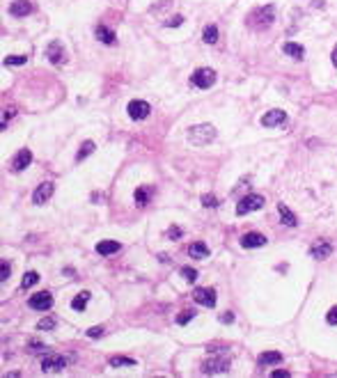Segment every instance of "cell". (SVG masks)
Returning <instances> with one entry per match:
<instances>
[{
	"label": "cell",
	"mask_w": 337,
	"mask_h": 378,
	"mask_svg": "<svg viewBox=\"0 0 337 378\" xmlns=\"http://www.w3.org/2000/svg\"><path fill=\"white\" fill-rule=\"evenodd\" d=\"M289 117L285 110H269V113L262 117V126H266V128H273V126H282L287 124Z\"/></svg>",
	"instance_id": "obj_7"
},
{
	"label": "cell",
	"mask_w": 337,
	"mask_h": 378,
	"mask_svg": "<svg viewBox=\"0 0 337 378\" xmlns=\"http://www.w3.org/2000/svg\"><path fill=\"white\" fill-rule=\"evenodd\" d=\"M225 372H230V358L227 355L213 358L204 365V374H225Z\"/></svg>",
	"instance_id": "obj_8"
},
{
	"label": "cell",
	"mask_w": 337,
	"mask_h": 378,
	"mask_svg": "<svg viewBox=\"0 0 337 378\" xmlns=\"http://www.w3.org/2000/svg\"><path fill=\"white\" fill-rule=\"evenodd\" d=\"M90 296H92L90 291H81V294H78V296H76L74 300H71V307H74L76 312H83V309L88 307V300H90Z\"/></svg>",
	"instance_id": "obj_22"
},
{
	"label": "cell",
	"mask_w": 337,
	"mask_h": 378,
	"mask_svg": "<svg viewBox=\"0 0 337 378\" xmlns=\"http://www.w3.org/2000/svg\"><path fill=\"white\" fill-rule=\"evenodd\" d=\"M333 64H335V67H337V46H335V48H333Z\"/></svg>",
	"instance_id": "obj_43"
},
{
	"label": "cell",
	"mask_w": 337,
	"mask_h": 378,
	"mask_svg": "<svg viewBox=\"0 0 337 378\" xmlns=\"http://www.w3.org/2000/svg\"><path fill=\"white\" fill-rule=\"evenodd\" d=\"M9 271H12V268H9V264H7V261H2V271H0V280H2V282H7Z\"/></svg>",
	"instance_id": "obj_38"
},
{
	"label": "cell",
	"mask_w": 337,
	"mask_h": 378,
	"mask_svg": "<svg viewBox=\"0 0 337 378\" xmlns=\"http://www.w3.org/2000/svg\"><path fill=\"white\" fill-rule=\"evenodd\" d=\"M69 362V358L60 355V353H46L44 358H42V372H60L64 369Z\"/></svg>",
	"instance_id": "obj_4"
},
{
	"label": "cell",
	"mask_w": 337,
	"mask_h": 378,
	"mask_svg": "<svg viewBox=\"0 0 337 378\" xmlns=\"http://www.w3.org/2000/svg\"><path fill=\"white\" fill-rule=\"evenodd\" d=\"M216 138V128L211 124H200V126H193L191 131H188V140L197 147H204L209 145L211 140Z\"/></svg>",
	"instance_id": "obj_2"
},
{
	"label": "cell",
	"mask_w": 337,
	"mask_h": 378,
	"mask_svg": "<svg viewBox=\"0 0 337 378\" xmlns=\"http://www.w3.org/2000/svg\"><path fill=\"white\" fill-rule=\"evenodd\" d=\"M30 12H32V5L28 2V0H14L12 5H9V14H12V16H16V19L28 16Z\"/></svg>",
	"instance_id": "obj_14"
},
{
	"label": "cell",
	"mask_w": 337,
	"mask_h": 378,
	"mask_svg": "<svg viewBox=\"0 0 337 378\" xmlns=\"http://www.w3.org/2000/svg\"><path fill=\"white\" fill-rule=\"evenodd\" d=\"M193 316H195V312H193V309H184V312H181V314L177 316V323H179V326H186V323L191 321Z\"/></svg>",
	"instance_id": "obj_32"
},
{
	"label": "cell",
	"mask_w": 337,
	"mask_h": 378,
	"mask_svg": "<svg viewBox=\"0 0 337 378\" xmlns=\"http://www.w3.org/2000/svg\"><path fill=\"white\" fill-rule=\"evenodd\" d=\"M57 326V321H55V316H46V319H42L39 321V330H53V328Z\"/></svg>",
	"instance_id": "obj_30"
},
{
	"label": "cell",
	"mask_w": 337,
	"mask_h": 378,
	"mask_svg": "<svg viewBox=\"0 0 337 378\" xmlns=\"http://www.w3.org/2000/svg\"><path fill=\"white\" fill-rule=\"evenodd\" d=\"M28 62V55H12V57H5V64L7 67H19V64H25Z\"/></svg>",
	"instance_id": "obj_29"
},
{
	"label": "cell",
	"mask_w": 337,
	"mask_h": 378,
	"mask_svg": "<svg viewBox=\"0 0 337 378\" xmlns=\"http://www.w3.org/2000/svg\"><path fill=\"white\" fill-rule=\"evenodd\" d=\"M220 321H223V323H232V321H234V314H232V312H230V314H220Z\"/></svg>",
	"instance_id": "obj_41"
},
{
	"label": "cell",
	"mask_w": 337,
	"mask_h": 378,
	"mask_svg": "<svg viewBox=\"0 0 337 378\" xmlns=\"http://www.w3.org/2000/svg\"><path fill=\"white\" fill-rule=\"evenodd\" d=\"M101 335H103V328L101 326H94L88 330V337H101Z\"/></svg>",
	"instance_id": "obj_39"
},
{
	"label": "cell",
	"mask_w": 337,
	"mask_h": 378,
	"mask_svg": "<svg viewBox=\"0 0 337 378\" xmlns=\"http://www.w3.org/2000/svg\"><path fill=\"white\" fill-rule=\"evenodd\" d=\"M92 151H94V142H92V140H85V142L81 145V149H78V154H76V161H83V158H88Z\"/></svg>",
	"instance_id": "obj_26"
},
{
	"label": "cell",
	"mask_w": 337,
	"mask_h": 378,
	"mask_svg": "<svg viewBox=\"0 0 337 378\" xmlns=\"http://www.w3.org/2000/svg\"><path fill=\"white\" fill-rule=\"evenodd\" d=\"M188 254L195 259H206L209 257V248L204 246V243H193V246L188 248Z\"/></svg>",
	"instance_id": "obj_23"
},
{
	"label": "cell",
	"mask_w": 337,
	"mask_h": 378,
	"mask_svg": "<svg viewBox=\"0 0 337 378\" xmlns=\"http://www.w3.org/2000/svg\"><path fill=\"white\" fill-rule=\"evenodd\" d=\"M30 163H32V151L30 149H21L19 154L12 158V170L14 172H21V170H25Z\"/></svg>",
	"instance_id": "obj_11"
},
{
	"label": "cell",
	"mask_w": 337,
	"mask_h": 378,
	"mask_svg": "<svg viewBox=\"0 0 337 378\" xmlns=\"http://www.w3.org/2000/svg\"><path fill=\"white\" fill-rule=\"evenodd\" d=\"M110 367H136V360L124 358V355H115V358H110Z\"/></svg>",
	"instance_id": "obj_28"
},
{
	"label": "cell",
	"mask_w": 337,
	"mask_h": 378,
	"mask_svg": "<svg viewBox=\"0 0 337 378\" xmlns=\"http://www.w3.org/2000/svg\"><path fill=\"white\" fill-rule=\"evenodd\" d=\"M28 305H30L32 309H50L53 307V296H50L48 291H42V294H35V296L28 300Z\"/></svg>",
	"instance_id": "obj_9"
},
{
	"label": "cell",
	"mask_w": 337,
	"mask_h": 378,
	"mask_svg": "<svg viewBox=\"0 0 337 378\" xmlns=\"http://www.w3.org/2000/svg\"><path fill=\"white\" fill-rule=\"evenodd\" d=\"M96 39L103 42V44H108V46H112L117 42V35H115V30L106 28V25H99V28H96Z\"/></svg>",
	"instance_id": "obj_17"
},
{
	"label": "cell",
	"mask_w": 337,
	"mask_h": 378,
	"mask_svg": "<svg viewBox=\"0 0 337 378\" xmlns=\"http://www.w3.org/2000/svg\"><path fill=\"white\" fill-rule=\"evenodd\" d=\"M53 190H55V186L50 181L39 183L37 190H35V195H32V202H35V204H46V202L50 200V195H53Z\"/></svg>",
	"instance_id": "obj_10"
},
{
	"label": "cell",
	"mask_w": 337,
	"mask_h": 378,
	"mask_svg": "<svg viewBox=\"0 0 337 378\" xmlns=\"http://www.w3.org/2000/svg\"><path fill=\"white\" fill-rule=\"evenodd\" d=\"M179 236H181V229H179V227H175V225H172V227H170V229H168V239L177 241V239H179Z\"/></svg>",
	"instance_id": "obj_37"
},
{
	"label": "cell",
	"mask_w": 337,
	"mask_h": 378,
	"mask_svg": "<svg viewBox=\"0 0 337 378\" xmlns=\"http://www.w3.org/2000/svg\"><path fill=\"white\" fill-rule=\"evenodd\" d=\"M184 23V16L181 14H177V16H170L168 21H165V28H177V25Z\"/></svg>",
	"instance_id": "obj_34"
},
{
	"label": "cell",
	"mask_w": 337,
	"mask_h": 378,
	"mask_svg": "<svg viewBox=\"0 0 337 378\" xmlns=\"http://www.w3.org/2000/svg\"><path fill=\"white\" fill-rule=\"evenodd\" d=\"M278 213H280L282 222H285V225H287V227H296V222H298V220H296V215H293L291 211H289V209L285 207V204H282V202H280V204H278Z\"/></svg>",
	"instance_id": "obj_21"
},
{
	"label": "cell",
	"mask_w": 337,
	"mask_h": 378,
	"mask_svg": "<svg viewBox=\"0 0 337 378\" xmlns=\"http://www.w3.org/2000/svg\"><path fill=\"white\" fill-rule=\"evenodd\" d=\"M202 207H218V200H216V197L213 195H202Z\"/></svg>",
	"instance_id": "obj_35"
},
{
	"label": "cell",
	"mask_w": 337,
	"mask_h": 378,
	"mask_svg": "<svg viewBox=\"0 0 337 378\" xmlns=\"http://www.w3.org/2000/svg\"><path fill=\"white\" fill-rule=\"evenodd\" d=\"M46 55H48V60L53 64H60L64 60V50H62V44L60 42H53V44H48V48H46Z\"/></svg>",
	"instance_id": "obj_15"
},
{
	"label": "cell",
	"mask_w": 337,
	"mask_h": 378,
	"mask_svg": "<svg viewBox=\"0 0 337 378\" xmlns=\"http://www.w3.org/2000/svg\"><path fill=\"white\" fill-rule=\"evenodd\" d=\"M193 298L197 302H200V305H204V307H213V305H216V291L213 289H195L193 291Z\"/></svg>",
	"instance_id": "obj_12"
},
{
	"label": "cell",
	"mask_w": 337,
	"mask_h": 378,
	"mask_svg": "<svg viewBox=\"0 0 337 378\" xmlns=\"http://www.w3.org/2000/svg\"><path fill=\"white\" fill-rule=\"evenodd\" d=\"M326 321L331 323V326H337V305L331 309V312H328V314H326Z\"/></svg>",
	"instance_id": "obj_36"
},
{
	"label": "cell",
	"mask_w": 337,
	"mask_h": 378,
	"mask_svg": "<svg viewBox=\"0 0 337 378\" xmlns=\"http://www.w3.org/2000/svg\"><path fill=\"white\" fill-rule=\"evenodd\" d=\"M312 257H317V259H326V257H331V252H333V246L331 243H314L312 246Z\"/></svg>",
	"instance_id": "obj_20"
},
{
	"label": "cell",
	"mask_w": 337,
	"mask_h": 378,
	"mask_svg": "<svg viewBox=\"0 0 337 378\" xmlns=\"http://www.w3.org/2000/svg\"><path fill=\"white\" fill-rule=\"evenodd\" d=\"M275 19V12H273V5H266V7H257L255 12L248 16V25H252L255 30H266Z\"/></svg>",
	"instance_id": "obj_1"
},
{
	"label": "cell",
	"mask_w": 337,
	"mask_h": 378,
	"mask_svg": "<svg viewBox=\"0 0 337 378\" xmlns=\"http://www.w3.org/2000/svg\"><path fill=\"white\" fill-rule=\"evenodd\" d=\"M42 348H44V344H42V341L30 339V351H42Z\"/></svg>",
	"instance_id": "obj_40"
},
{
	"label": "cell",
	"mask_w": 337,
	"mask_h": 378,
	"mask_svg": "<svg viewBox=\"0 0 337 378\" xmlns=\"http://www.w3.org/2000/svg\"><path fill=\"white\" fill-rule=\"evenodd\" d=\"M213 83H216V71H213V69H206V67L197 69L193 76H191V85H193V87H197V89L211 87Z\"/></svg>",
	"instance_id": "obj_3"
},
{
	"label": "cell",
	"mask_w": 337,
	"mask_h": 378,
	"mask_svg": "<svg viewBox=\"0 0 337 378\" xmlns=\"http://www.w3.org/2000/svg\"><path fill=\"white\" fill-rule=\"evenodd\" d=\"M241 246L243 248H262V246H266V236L259 234V232H248V234H243Z\"/></svg>",
	"instance_id": "obj_13"
},
{
	"label": "cell",
	"mask_w": 337,
	"mask_h": 378,
	"mask_svg": "<svg viewBox=\"0 0 337 378\" xmlns=\"http://www.w3.org/2000/svg\"><path fill=\"white\" fill-rule=\"evenodd\" d=\"M37 282H39V273H35V271L25 273V277L21 280V289H30V287H35Z\"/></svg>",
	"instance_id": "obj_27"
},
{
	"label": "cell",
	"mask_w": 337,
	"mask_h": 378,
	"mask_svg": "<svg viewBox=\"0 0 337 378\" xmlns=\"http://www.w3.org/2000/svg\"><path fill=\"white\" fill-rule=\"evenodd\" d=\"M133 197H136L138 207H144V204H149V200H151V190L149 188H138Z\"/></svg>",
	"instance_id": "obj_25"
},
{
	"label": "cell",
	"mask_w": 337,
	"mask_h": 378,
	"mask_svg": "<svg viewBox=\"0 0 337 378\" xmlns=\"http://www.w3.org/2000/svg\"><path fill=\"white\" fill-rule=\"evenodd\" d=\"M262 207H264V197L252 193V195H245L243 200L237 204V215H245V213H250V211H257V209H262Z\"/></svg>",
	"instance_id": "obj_5"
},
{
	"label": "cell",
	"mask_w": 337,
	"mask_h": 378,
	"mask_svg": "<svg viewBox=\"0 0 337 378\" xmlns=\"http://www.w3.org/2000/svg\"><path fill=\"white\" fill-rule=\"evenodd\" d=\"M14 115H16V108H14V106L5 108V113H2V122H0V126H2V128H7V120H12Z\"/></svg>",
	"instance_id": "obj_33"
},
{
	"label": "cell",
	"mask_w": 337,
	"mask_h": 378,
	"mask_svg": "<svg viewBox=\"0 0 337 378\" xmlns=\"http://www.w3.org/2000/svg\"><path fill=\"white\" fill-rule=\"evenodd\" d=\"M96 252L103 254V257L115 254V252H119V243L117 241H99V243H96Z\"/></svg>",
	"instance_id": "obj_19"
},
{
	"label": "cell",
	"mask_w": 337,
	"mask_h": 378,
	"mask_svg": "<svg viewBox=\"0 0 337 378\" xmlns=\"http://www.w3.org/2000/svg\"><path fill=\"white\" fill-rule=\"evenodd\" d=\"M202 39H204V44H216L218 42V28L216 25H206L204 32H202Z\"/></svg>",
	"instance_id": "obj_24"
},
{
	"label": "cell",
	"mask_w": 337,
	"mask_h": 378,
	"mask_svg": "<svg viewBox=\"0 0 337 378\" xmlns=\"http://www.w3.org/2000/svg\"><path fill=\"white\" fill-rule=\"evenodd\" d=\"M126 110H129V117L131 120H144V117H149V113H151V106L147 103V101H131L129 106H126Z\"/></svg>",
	"instance_id": "obj_6"
},
{
	"label": "cell",
	"mask_w": 337,
	"mask_h": 378,
	"mask_svg": "<svg viewBox=\"0 0 337 378\" xmlns=\"http://www.w3.org/2000/svg\"><path fill=\"white\" fill-rule=\"evenodd\" d=\"M282 53H285V55H291L293 60H303V57H305V48L300 44H293V42H287V44L282 46Z\"/></svg>",
	"instance_id": "obj_18"
},
{
	"label": "cell",
	"mask_w": 337,
	"mask_h": 378,
	"mask_svg": "<svg viewBox=\"0 0 337 378\" xmlns=\"http://www.w3.org/2000/svg\"><path fill=\"white\" fill-rule=\"evenodd\" d=\"M282 376H289V372H285V369H278V372H273V378H282Z\"/></svg>",
	"instance_id": "obj_42"
},
{
	"label": "cell",
	"mask_w": 337,
	"mask_h": 378,
	"mask_svg": "<svg viewBox=\"0 0 337 378\" xmlns=\"http://www.w3.org/2000/svg\"><path fill=\"white\" fill-rule=\"evenodd\" d=\"M257 362H259V367L280 365V362H282V353H278V351H266V353H262V355L257 358Z\"/></svg>",
	"instance_id": "obj_16"
},
{
	"label": "cell",
	"mask_w": 337,
	"mask_h": 378,
	"mask_svg": "<svg viewBox=\"0 0 337 378\" xmlns=\"http://www.w3.org/2000/svg\"><path fill=\"white\" fill-rule=\"evenodd\" d=\"M181 275H184L186 282H195V280H197V271L191 268V266H184V268H181Z\"/></svg>",
	"instance_id": "obj_31"
}]
</instances>
